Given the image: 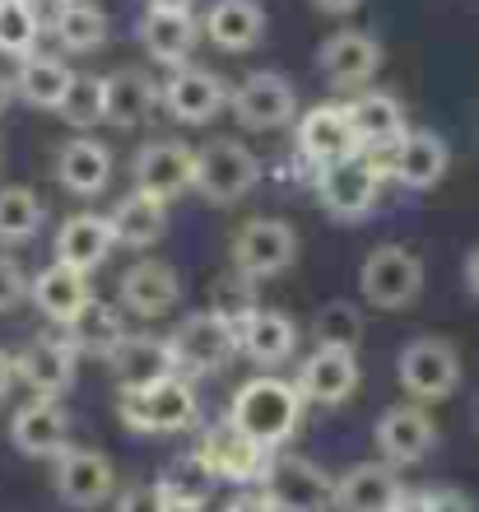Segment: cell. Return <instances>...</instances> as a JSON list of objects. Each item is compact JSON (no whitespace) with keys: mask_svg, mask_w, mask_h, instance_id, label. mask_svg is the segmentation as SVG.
Here are the masks:
<instances>
[{"mask_svg":"<svg viewBox=\"0 0 479 512\" xmlns=\"http://www.w3.org/2000/svg\"><path fill=\"white\" fill-rule=\"evenodd\" d=\"M61 122L89 135V126L107 122V75H75L66 103H61Z\"/></svg>","mask_w":479,"mask_h":512,"instance_id":"obj_40","label":"cell"},{"mask_svg":"<svg viewBox=\"0 0 479 512\" xmlns=\"http://www.w3.org/2000/svg\"><path fill=\"white\" fill-rule=\"evenodd\" d=\"M373 443L386 466H419V461L438 447V424H433V415H428L419 401L391 405V410H382V419H377Z\"/></svg>","mask_w":479,"mask_h":512,"instance_id":"obj_14","label":"cell"},{"mask_svg":"<svg viewBox=\"0 0 479 512\" xmlns=\"http://www.w3.org/2000/svg\"><path fill=\"white\" fill-rule=\"evenodd\" d=\"M233 117L247 131H280L298 117V89L284 80L280 70H252L247 80L233 89Z\"/></svg>","mask_w":479,"mask_h":512,"instance_id":"obj_13","label":"cell"},{"mask_svg":"<svg viewBox=\"0 0 479 512\" xmlns=\"http://www.w3.org/2000/svg\"><path fill=\"white\" fill-rule=\"evenodd\" d=\"M335 485L317 461L307 457H275L270 475L261 480V494L275 503V512H335Z\"/></svg>","mask_w":479,"mask_h":512,"instance_id":"obj_10","label":"cell"},{"mask_svg":"<svg viewBox=\"0 0 479 512\" xmlns=\"http://www.w3.org/2000/svg\"><path fill=\"white\" fill-rule=\"evenodd\" d=\"M312 340H317V350H359L363 312L354 303H326L312 317Z\"/></svg>","mask_w":479,"mask_h":512,"instance_id":"obj_41","label":"cell"},{"mask_svg":"<svg viewBox=\"0 0 479 512\" xmlns=\"http://www.w3.org/2000/svg\"><path fill=\"white\" fill-rule=\"evenodd\" d=\"M196 154L200 149H191L187 140H149V145H140L131 159L135 191H145L163 205L196 191Z\"/></svg>","mask_w":479,"mask_h":512,"instance_id":"obj_9","label":"cell"},{"mask_svg":"<svg viewBox=\"0 0 479 512\" xmlns=\"http://www.w3.org/2000/svg\"><path fill=\"white\" fill-rule=\"evenodd\" d=\"M47 224L42 196L33 187H0V243H28Z\"/></svg>","mask_w":479,"mask_h":512,"instance_id":"obj_37","label":"cell"},{"mask_svg":"<svg viewBox=\"0 0 479 512\" xmlns=\"http://www.w3.org/2000/svg\"><path fill=\"white\" fill-rule=\"evenodd\" d=\"M168 512H200V508H173V503H168Z\"/></svg>","mask_w":479,"mask_h":512,"instance_id":"obj_52","label":"cell"},{"mask_svg":"<svg viewBox=\"0 0 479 512\" xmlns=\"http://www.w3.org/2000/svg\"><path fill=\"white\" fill-rule=\"evenodd\" d=\"M10 443L24 457H47L56 461L70 447V415L61 410V401L33 396L28 405H19L10 419Z\"/></svg>","mask_w":479,"mask_h":512,"instance_id":"obj_20","label":"cell"},{"mask_svg":"<svg viewBox=\"0 0 479 512\" xmlns=\"http://www.w3.org/2000/svg\"><path fill=\"white\" fill-rule=\"evenodd\" d=\"M396 378L405 387V396L419 405H438L461 387V354L452 340L442 336H419L410 340L396 359Z\"/></svg>","mask_w":479,"mask_h":512,"instance_id":"obj_3","label":"cell"},{"mask_svg":"<svg viewBox=\"0 0 479 512\" xmlns=\"http://www.w3.org/2000/svg\"><path fill=\"white\" fill-rule=\"evenodd\" d=\"M391 512H438V499H433V489H400Z\"/></svg>","mask_w":479,"mask_h":512,"instance_id":"obj_45","label":"cell"},{"mask_svg":"<svg viewBox=\"0 0 479 512\" xmlns=\"http://www.w3.org/2000/svg\"><path fill=\"white\" fill-rule=\"evenodd\" d=\"M70 84H75V70H70L61 56H47V52H33L28 61H19V70H14V94L24 98L28 108L61 112Z\"/></svg>","mask_w":479,"mask_h":512,"instance_id":"obj_32","label":"cell"},{"mask_svg":"<svg viewBox=\"0 0 479 512\" xmlns=\"http://www.w3.org/2000/svg\"><path fill=\"white\" fill-rule=\"evenodd\" d=\"M10 98H14V80L5 75V70H0V112L10 108Z\"/></svg>","mask_w":479,"mask_h":512,"instance_id":"obj_51","label":"cell"},{"mask_svg":"<svg viewBox=\"0 0 479 512\" xmlns=\"http://www.w3.org/2000/svg\"><path fill=\"white\" fill-rule=\"evenodd\" d=\"M117 415L131 433H182L196 424V391L182 373L159 387L117 391Z\"/></svg>","mask_w":479,"mask_h":512,"instance_id":"obj_4","label":"cell"},{"mask_svg":"<svg viewBox=\"0 0 479 512\" xmlns=\"http://www.w3.org/2000/svg\"><path fill=\"white\" fill-rule=\"evenodd\" d=\"M182 303V275L168 261H135L121 275V308L135 317H163Z\"/></svg>","mask_w":479,"mask_h":512,"instance_id":"obj_26","label":"cell"},{"mask_svg":"<svg viewBox=\"0 0 479 512\" xmlns=\"http://www.w3.org/2000/svg\"><path fill=\"white\" fill-rule=\"evenodd\" d=\"M168 345H173V354H177V368H182V373H196V378L219 373V368L233 359V350H242L238 326L224 322V317H214V312H191V317H182V322L173 326Z\"/></svg>","mask_w":479,"mask_h":512,"instance_id":"obj_11","label":"cell"},{"mask_svg":"<svg viewBox=\"0 0 479 512\" xmlns=\"http://www.w3.org/2000/svg\"><path fill=\"white\" fill-rule=\"evenodd\" d=\"M238 345L256 368L275 373V368H284L293 359V350H298V322L275 308H256L252 317L238 326Z\"/></svg>","mask_w":479,"mask_h":512,"instance_id":"obj_27","label":"cell"},{"mask_svg":"<svg viewBox=\"0 0 479 512\" xmlns=\"http://www.w3.org/2000/svg\"><path fill=\"white\" fill-rule=\"evenodd\" d=\"M359 354L354 350H317L307 354V364L298 368V391H303L307 405H345L354 391H359Z\"/></svg>","mask_w":479,"mask_h":512,"instance_id":"obj_22","label":"cell"},{"mask_svg":"<svg viewBox=\"0 0 479 512\" xmlns=\"http://www.w3.org/2000/svg\"><path fill=\"white\" fill-rule=\"evenodd\" d=\"M447 163H452V154H447V140H442V135L410 131L382 159V173L396 177L405 191H428V187H438L442 177H447Z\"/></svg>","mask_w":479,"mask_h":512,"instance_id":"obj_21","label":"cell"},{"mask_svg":"<svg viewBox=\"0 0 479 512\" xmlns=\"http://www.w3.org/2000/svg\"><path fill=\"white\" fill-rule=\"evenodd\" d=\"M256 308H261V303H256V280L242 275V270L219 275V280L210 284V298H205V312H214V317H224V322H233V326H242Z\"/></svg>","mask_w":479,"mask_h":512,"instance_id":"obj_42","label":"cell"},{"mask_svg":"<svg viewBox=\"0 0 479 512\" xmlns=\"http://www.w3.org/2000/svg\"><path fill=\"white\" fill-rule=\"evenodd\" d=\"M52 485H56V499L66 508L89 512V508H103L117 494V471H112V461L98 447H66L52 461Z\"/></svg>","mask_w":479,"mask_h":512,"instance_id":"obj_12","label":"cell"},{"mask_svg":"<svg viewBox=\"0 0 479 512\" xmlns=\"http://www.w3.org/2000/svg\"><path fill=\"white\" fill-rule=\"evenodd\" d=\"M56 182L70 191V196H98L112 182V149L94 135H75L56 149Z\"/></svg>","mask_w":479,"mask_h":512,"instance_id":"obj_29","label":"cell"},{"mask_svg":"<svg viewBox=\"0 0 479 512\" xmlns=\"http://www.w3.org/2000/svg\"><path fill=\"white\" fill-rule=\"evenodd\" d=\"M466 289H470V294L479 298V247H475V252L466 256Z\"/></svg>","mask_w":479,"mask_h":512,"instance_id":"obj_49","label":"cell"},{"mask_svg":"<svg viewBox=\"0 0 479 512\" xmlns=\"http://www.w3.org/2000/svg\"><path fill=\"white\" fill-rule=\"evenodd\" d=\"M14 382H19V368H14V354L0 350V401L14 391Z\"/></svg>","mask_w":479,"mask_h":512,"instance_id":"obj_47","label":"cell"},{"mask_svg":"<svg viewBox=\"0 0 479 512\" xmlns=\"http://www.w3.org/2000/svg\"><path fill=\"white\" fill-rule=\"evenodd\" d=\"M303 391L298 382H284L275 373H261V378L242 382L233 391V401H228V419L238 424L247 438H256L261 447H275L289 443L293 433H298V419H303Z\"/></svg>","mask_w":479,"mask_h":512,"instance_id":"obj_1","label":"cell"},{"mask_svg":"<svg viewBox=\"0 0 479 512\" xmlns=\"http://www.w3.org/2000/svg\"><path fill=\"white\" fill-rule=\"evenodd\" d=\"M228 261H233V270L252 275V280L284 275V270L298 261V233H293V224L270 219V215L247 219V224L233 233V243H228Z\"/></svg>","mask_w":479,"mask_h":512,"instance_id":"obj_8","label":"cell"},{"mask_svg":"<svg viewBox=\"0 0 479 512\" xmlns=\"http://www.w3.org/2000/svg\"><path fill=\"white\" fill-rule=\"evenodd\" d=\"M14 368H19V382H28L33 396L61 401V396L70 391V382H75L80 350H75V340L70 336H38L14 354Z\"/></svg>","mask_w":479,"mask_h":512,"instance_id":"obj_15","label":"cell"},{"mask_svg":"<svg viewBox=\"0 0 479 512\" xmlns=\"http://www.w3.org/2000/svg\"><path fill=\"white\" fill-rule=\"evenodd\" d=\"M56 261L70 270H98L117 247V233H112V219L98 215V210H75L70 219H61V229L52 238Z\"/></svg>","mask_w":479,"mask_h":512,"instance_id":"obj_23","label":"cell"},{"mask_svg":"<svg viewBox=\"0 0 479 512\" xmlns=\"http://www.w3.org/2000/svg\"><path fill=\"white\" fill-rule=\"evenodd\" d=\"M42 14L33 0H0V52L14 61H28L38 52Z\"/></svg>","mask_w":479,"mask_h":512,"instance_id":"obj_38","label":"cell"},{"mask_svg":"<svg viewBox=\"0 0 479 512\" xmlns=\"http://www.w3.org/2000/svg\"><path fill=\"white\" fill-rule=\"evenodd\" d=\"M382 163L368 159V154H354V159H340V163H326L317 168V196L326 205V215L345 219V224H359L377 210L382 201Z\"/></svg>","mask_w":479,"mask_h":512,"instance_id":"obj_2","label":"cell"},{"mask_svg":"<svg viewBox=\"0 0 479 512\" xmlns=\"http://www.w3.org/2000/svg\"><path fill=\"white\" fill-rule=\"evenodd\" d=\"M317 10H326V14H349V10H359L363 0H312Z\"/></svg>","mask_w":479,"mask_h":512,"instance_id":"obj_48","label":"cell"},{"mask_svg":"<svg viewBox=\"0 0 479 512\" xmlns=\"http://www.w3.org/2000/svg\"><path fill=\"white\" fill-rule=\"evenodd\" d=\"M89 303H94V294H89V275L84 270H70L61 261H52V266H42L33 275V308L52 326H66L70 331Z\"/></svg>","mask_w":479,"mask_h":512,"instance_id":"obj_25","label":"cell"},{"mask_svg":"<svg viewBox=\"0 0 479 512\" xmlns=\"http://www.w3.org/2000/svg\"><path fill=\"white\" fill-rule=\"evenodd\" d=\"M163 103V89L149 80V70L140 66H121L107 75V122L117 131H140L149 126L154 108Z\"/></svg>","mask_w":479,"mask_h":512,"instance_id":"obj_30","label":"cell"},{"mask_svg":"<svg viewBox=\"0 0 479 512\" xmlns=\"http://www.w3.org/2000/svg\"><path fill=\"white\" fill-rule=\"evenodd\" d=\"M107 219H112V233H117V247H131V252H145L168 233V210L145 191H131L126 201H117Z\"/></svg>","mask_w":479,"mask_h":512,"instance_id":"obj_34","label":"cell"},{"mask_svg":"<svg viewBox=\"0 0 479 512\" xmlns=\"http://www.w3.org/2000/svg\"><path fill=\"white\" fill-rule=\"evenodd\" d=\"M135 33H140V47H145L159 66L182 70V66H191V52H196V42H200L205 28L196 24V14L191 10H149L145 5Z\"/></svg>","mask_w":479,"mask_h":512,"instance_id":"obj_24","label":"cell"},{"mask_svg":"<svg viewBox=\"0 0 479 512\" xmlns=\"http://www.w3.org/2000/svg\"><path fill=\"white\" fill-rule=\"evenodd\" d=\"M70 340H75V350L80 354H94V359H112V354L131 340V331H126V317H121L112 303H89V308L80 312V322L66 331Z\"/></svg>","mask_w":479,"mask_h":512,"instance_id":"obj_36","label":"cell"},{"mask_svg":"<svg viewBox=\"0 0 479 512\" xmlns=\"http://www.w3.org/2000/svg\"><path fill=\"white\" fill-rule=\"evenodd\" d=\"M317 70L335 89H363L382 70V42L363 28H340L317 47Z\"/></svg>","mask_w":479,"mask_h":512,"instance_id":"obj_16","label":"cell"},{"mask_svg":"<svg viewBox=\"0 0 479 512\" xmlns=\"http://www.w3.org/2000/svg\"><path fill=\"white\" fill-rule=\"evenodd\" d=\"M475 429H479V401H475Z\"/></svg>","mask_w":479,"mask_h":512,"instance_id":"obj_53","label":"cell"},{"mask_svg":"<svg viewBox=\"0 0 479 512\" xmlns=\"http://www.w3.org/2000/svg\"><path fill=\"white\" fill-rule=\"evenodd\" d=\"M149 10H191L196 0H145Z\"/></svg>","mask_w":479,"mask_h":512,"instance_id":"obj_50","label":"cell"},{"mask_svg":"<svg viewBox=\"0 0 479 512\" xmlns=\"http://www.w3.org/2000/svg\"><path fill=\"white\" fill-rule=\"evenodd\" d=\"M24 298H33V275H24V266H14L10 256H0V312H14Z\"/></svg>","mask_w":479,"mask_h":512,"instance_id":"obj_43","label":"cell"},{"mask_svg":"<svg viewBox=\"0 0 479 512\" xmlns=\"http://www.w3.org/2000/svg\"><path fill=\"white\" fill-rule=\"evenodd\" d=\"M400 499V480L386 461H368L335 485V512H391Z\"/></svg>","mask_w":479,"mask_h":512,"instance_id":"obj_33","label":"cell"},{"mask_svg":"<svg viewBox=\"0 0 479 512\" xmlns=\"http://www.w3.org/2000/svg\"><path fill=\"white\" fill-rule=\"evenodd\" d=\"M163 108L173 112L177 122L205 126L214 122L224 108H233V89H228L214 70L205 66H182L163 80Z\"/></svg>","mask_w":479,"mask_h":512,"instance_id":"obj_17","label":"cell"},{"mask_svg":"<svg viewBox=\"0 0 479 512\" xmlns=\"http://www.w3.org/2000/svg\"><path fill=\"white\" fill-rule=\"evenodd\" d=\"M112 373H117V391H140V387H159V382L177 378V354L168 340L154 336H131L112 359Z\"/></svg>","mask_w":479,"mask_h":512,"instance_id":"obj_28","label":"cell"},{"mask_svg":"<svg viewBox=\"0 0 479 512\" xmlns=\"http://www.w3.org/2000/svg\"><path fill=\"white\" fill-rule=\"evenodd\" d=\"M261 187V159L242 140H210L196 154V191L210 205H238Z\"/></svg>","mask_w":479,"mask_h":512,"instance_id":"obj_5","label":"cell"},{"mask_svg":"<svg viewBox=\"0 0 479 512\" xmlns=\"http://www.w3.org/2000/svg\"><path fill=\"white\" fill-rule=\"evenodd\" d=\"M196 461L214 475V480H228V485H256V480H266L270 475V461L275 457H270V447H261L256 438H247L233 419H224V424H214V429L200 433Z\"/></svg>","mask_w":479,"mask_h":512,"instance_id":"obj_7","label":"cell"},{"mask_svg":"<svg viewBox=\"0 0 479 512\" xmlns=\"http://www.w3.org/2000/svg\"><path fill=\"white\" fill-rule=\"evenodd\" d=\"M200 28L219 52H252L266 38V10H261V0H214Z\"/></svg>","mask_w":479,"mask_h":512,"instance_id":"obj_31","label":"cell"},{"mask_svg":"<svg viewBox=\"0 0 479 512\" xmlns=\"http://www.w3.org/2000/svg\"><path fill=\"white\" fill-rule=\"evenodd\" d=\"M117 512H168V499H163L159 485H131L121 489Z\"/></svg>","mask_w":479,"mask_h":512,"instance_id":"obj_44","label":"cell"},{"mask_svg":"<svg viewBox=\"0 0 479 512\" xmlns=\"http://www.w3.org/2000/svg\"><path fill=\"white\" fill-rule=\"evenodd\" d=\"M219 485L205 466H200L196 457H182L173 461L168 471L159 475V489H163V499L173 503V508H205V499H210V489Z\"/></svg>","mask_w":479,"mask_h":512,"instance_id":"obj_39","label":"cell"},{"mask_svg":"<svg viewBox=\"0 0 479 512\" xmlns=\"http://www.w3.org/2000/svg\"><path fill=\"white\" fill-rule=\"evenodd\" d=\"M349 122H354V135H359V154L382 163L391 149L410 135V122H405V103L386 89H368L349 103Z\"/></svg>","mask_w":479,"mask_h":512,"instance_id":"obj_19","label":"cell"},{"mask_svg":"<svg viewBox=\"0 0 479 512\" xmlns=\"http://www.w3.org/2000/svg\"><path fill=\"white\" fill-rule=\"evenodd\" d=\"M52 33L66 52L89 56L107 42V14H103V5H94V0H56Z\"/></svg>","mask_w":479,"mask_h":512,"instance_id":"obj_35","label":"cell"},{"mask_svg":"<svg viewBox=\"0 0 479 512\" xmlns=\"http://www.w3.org/2000/svg\"><path fill=\"white\" fill-rule=\"evenodd\" d=\"M219 512H275V503L266 494H238V499H228Z\"/></svg>","mask_w":479,"mask_h":512,"instance_id":"obj_46","label":"cell"},{"mask_svg":"<svg viewBox=\"0 0 479 512\" xmlns=\"http://www.w3.org/2000/svg\"><path fill=\"white\" fill-rule=\"evenodd\" d=\"M298 154L307 163H340L359 154V135H354V122H349V103H317L298 117Z\"/></svg>","mask_w":479,"mask_h":512,"instance_id":"obj_18","label":"cell"},{"mask_svg":"<svg viewBox=\"0 0 479 512\" xmlns=\"http://www.w3.org/2000/svg\"><path fill=\"white\" fill-rule=\"evenodd\" d=\"M359 289L363 298L382 312H396V308H410L419 289H424V261L400 243H382L373 252L363 256L359 266Z\"/></svg>","mask_w":479,"mask_h":512,"instance_id":"obj_6","label":"cell"}]
</instances>
